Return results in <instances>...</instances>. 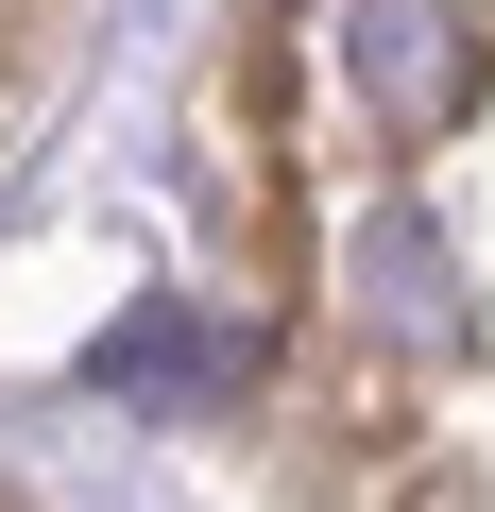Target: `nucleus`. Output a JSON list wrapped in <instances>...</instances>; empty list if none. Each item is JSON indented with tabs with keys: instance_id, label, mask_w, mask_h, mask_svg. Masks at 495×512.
Masks as SVG:
<instances>
[{
	"instance_id": "1",
	"label": "nucleus",
	"mask_w": 495,
	"mask_h": 512,
	"mask_svg": "<svg viewBox=\"0 0 495 512\" xmlns=\"http://www.w3.org/2000/svg\"><path fill=\"white\" fill-rule=\"evenodd\" d=\"M52 18H69V0H0V120L35 103V69H52Z\"/></svg>"
}]
</instances>
